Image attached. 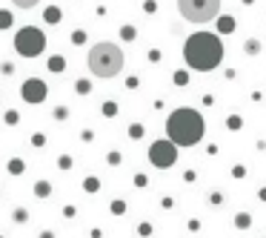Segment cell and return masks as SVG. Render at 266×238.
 <instances>
[{
    "instance_id": "obj_7",
    "label": "cell",
    "mask_w": 266,
    "mask_h": 238,
    "mask_svg": "<svg viewBox=\"0 0 266 238\" xmlns=\"http://www.w3.org/2000/svg\"><path fill=\"white\" fill-rule=\"evenodd\" d=\"M46 84L40 81V78H29L23 86H20V98L26 101V103H40V101H46Z\"/></svg>"
},
{
    "instance_id": "obj_10",
    "label": "cell",
    "mask_w": 266,
    "mask_h": 238,
    "mask_svg": "<svg viewBox=\"0 0 266 238\" xmlns=\"http://www.w3.org/2000/svg\"><path fill=\"white\" fill-rule=\"evenodd\" d=\"M23 170H26V164H23L20 158H15V161H9V172H12V175H23Z\"/></svg>"
},
{
    "instance_id": "obj_18",
    "label": "cell",
    "mask_w": 266,
    "mask_h": 238,
    "mask_svg": "<svg viewBox=\"0 0 266 238\" xmlns=\"http://www.w3.org/2000/svg\"><path fill=\"white\" fill-rule=\"evenodd\" d=\"M83 187H86L89 192H94V189H97L100 184H97V178H86V184H83Z\"/></svg>"
},
{
    "instance_id": "obj_13",
    "label": "cell",
    "mask_w": 266,
    "mask_h": 238,
    "mask_svg": "<svg viewBox=\"0 0 266 238\" xmlns=\"http://www.w3.org/2000/svg\"><path fill=\"white\" fill-rule=\"evenodd\" d=\"M249 224H252V218H249L246 212H237V215H235V227H240V230H246Z\"/></svg>"
},
{
    "instance_id": "obj_2",
    "label": "cell",
    "mask_w": 266,
    "mask_h": 238,
    "mask_svg": "<svg viewBox=\"0 0 266 238\" xmlns=\"http://www.w3.org/2000/svg\"><path fill=\"white\" fill-rule=\"evenodd\" d=\"M206 135V120L195 109H175L166 118V138L177 147H195Z\"/></svg>"
},
{
    "instance_id": "obj_14",
    "label": "cell",
    "mask_w": 266,
    "mask_h": 238,
    "mask_svg": "<svg viewBox=\"0 0 266 238\" xmlns=\"http://www.w3.org/2000/svg\"><path fill=\"white\" fill-rule=\"evenodd\" d=\"M9 26H12V12L0 9V29H9Z\"/></svg>"
},
{
    "instance_id": "obj_19",
    "label": "cell",
    "mask_w": 266,
    "mask_h": 238,
    "mask_svg": "<svg viewBox=\"0 0 266 238\" xmlns=\"http://www.w3.org/2000/svg\"><path fill=\"white\" fill-rule=\"evenodd\" d=\"M120 34H123V40H132V37H135V29H132V26H123Z\"/></svg>"
},
{
    "instance_id": "obj_20",
    "label": "cell",
    "mask_w": 266,
    "mask_h": 238,
    "mask_svg": "<svg viewBox=\"0 0 266 238\" xmlns=\"http://www.w3.org/2000/svg\"><path fill=\"white\" fill-rule=\"evenodd\" d=\"M103 112H106V115H115V112H118V106L109 101V103H103Z\"/></svg>"
},
{
    "instance_id": "obj_16",
    "label": "cell",
    "mask_w": 266,
    "mask_h": 238,
    "mask_svg": "<svg viewBox=\"0 0 266 238\" xmlns=\"http://www.w3.org/2000/svg\"><path fill=\"white\" fill-rule=\"evenodd\" d=\"M12 3H15L17 9H31V6H37L40 0H12Z\"/></svg>"
},
{
    "instance_id": "obj_17",
    "label": "cell",
    "mask_w": 266,
    "mask_h": 238,
    "mask_svg": "<svg viewBox=\"0 0 266 238\" xmlns=\"http://www.w3.org/2000/svg\"><path fill=\"white\" fill-rule=\"evenodd\" d=\"M258 49H261V43H258V40H249V43H246V52H249V55H255Z\"/></svg>"
},
{
    "instance_id": "obj_26",
    "label": "cell",
    "mask_w": 266,
    "mask_h": 238,
    "mask_svg": "<svg viewBox=\"0 0 266 238\" xmlns=\"http://www.w3.org/2000/svg\"><path fill=\"white\" fill-rule=\"evenodd\" d=\"M0 238H6V236H0Z\"/></svg>"
},
{
    "instance_id": "obj_1",
    "label": "cell",
    "mask_w": 266,
    "mask_h": 238,
    "mask_svg": "<svg viewBox=\"0 0 266 238\" xmlns=\"http://www.w3.org/2000/svg\"><path fill=\"white\" fill-rule=\"evenodd\" d=\"M183 60L195 72H212L223 60V40L212 32H195L183 43Z\"/></svg>"
},
{
    "instance_id": "obj_6",
    "label": "cell",
    "mask_w": 266,
    "mask_h": 238,
    "mask_svg": "<svg viewBox=\"0 0 266 238\" xmlns=\"http://www.w3.org/2000/svg\"><path fill=\"white\" fill-rule=\"evenodd\" d=\"M149 161L157 167V170H166V167H172L177 161V144H172L169 138H163V141H155L152 147H149Z\"/></svg>"
},
{
    "instance_id": "obj_12",
    "label": "cell",
    "mask_w": 266,
    "mask_h": 238,
    "mask_svg": "<svg viewBox=\"0 0 266 238\" xmlns=\"http://www.w3.org/2000/svg\"><path fill=\"white\" fill-rule=\"evenodd\" d=\"M49 69H52V72H63V69H66V60L60 58V55H55V58L49 60Z\"/></svg>"
},
{
    "instance_id": "obj_5",
    "label": "cell",
    "mask_w": 266,
    "mask_h": 238,
    "mask_svg": "<svg viewBox=\"0 0 266 238\" xmlns=\"http://www.w3.org/2000/svg\"><path fill=\"white\" fill-rule=\"evenodd\" d=\"M46 49V34L37 29V26H23L15 34V52L23 55V58H37L40 52Z\"/></svg>"
},
{
    "instance_id": "obj_21",
    "label": "cell",
    "mask_w": 266,
    "mask_h": 238,
    "mask_svg": "<svg viewBox=\"0 0 266 238\" xmlns=\"http://www.w3.org/2000/svg\"><path fill=\"white\" fill-rule=\"evenodd\" d=\"M66 115H69V109H66V106H58V109H55V118H58V120H63Z\"/></svg>"
},
{
    "instance_id": "obj_23",
    "label": "cell",
    "mask_w": 266,
    "mask_h": 238,
    "mask_svg": "<svg viewBox=\"0 0 266 238\" xmlns=\"http://www.w3.org/2000/svg\"><path fill=\"white\" fill-rule=\"evenodd\" d=\"M141 135H143V126H141V123H135V126H132V138H141Z\"/></svg>"
},
{
    "instance_id": "obj_24",
    "label": "cell",
    "mask_w": 266,
    "mask_h": 238,
    "mask_svg": "<svg viewBox=\"0 0 266 238\" xmlns=\"http://www.w3.org/2000/svg\"><path fill=\"white\" fill-rule=\"evenodd\" d=\"M58 164H60V170H69V167H72V158H66V155H63Z\"/></svg>"
},
{
    "instance_id": "obj_11",
    "label": "cell",
    "mask_w": 266,
    "mask_h": 238,
    "mask_svg": "<svg viewBox=\"0 0 266 238\" xmlns=\"http://www.w3.org/2000/svg\"><path fill=\"white\" fill-rule=\"evenodd\" d=\"M43 17H46V23H58V20H60V9H58V6H49Z\"/></svg>"
},
{
    "instance_id": "obj_15",
    "label": "cell",
    "mask_w": 266,
    "mask_h": 238,
    "mask_svg": "<svg viewBox=\"0 0 266 238\" xmlns=\"http://www.w3.org/2000/svg\"><path fill=\"white\" fill-rule=\"evenodd\" d=\"M75 89H78V95H89L92 84H89V81H78V84H75Z\"/></svg>"
},
{
    "instance_id": "obj_9",
    "label": "cell",
    "mask_w": 266,
    "mask_h": 238,
    "mask_svg": "<svg viewBox=\"0 0 266 238\" xmlns=\"http://www.w3.org/2000/svg\"><path fill=\"white\" fill-rule=\"evenodd\" d=\"M12 221H15V224H26V221H29V209L15 207L12 209Z\"/></svg>"
},
{
    "instance_id": "obj_3",
    "label": "cell",
    "mask_w": 266,
    "mask_h": 238,
    "mask_svg": "<svg viewBox=\"0 0 266 238\" xmlns=\"http://www.w3.org/2000/svg\"><path fill=\"white\" fill-rule=\"evenodd\" d=\"M86 63L94 78H115V75L123 72V52H120V46L103 40V43H94L89 49Z\"/></svg>"
},
{
    "instance_id": "obj_25",
    "label": "cell",
    "mask_w": 266,
    "mask_h": 238,
    "mask_svg": "<svg viewBox=\"0 0 266 238\" xmlns=\"http://www.w3.org/2000/svg\"><path fill=\"white\" fill-rule=\"evenodd\" d=\"M40 238H55V233H52V230H43V233H40Z\"/></svg>"
},
{
    "instance_id": "obj_22",
    "label": "cell",
    "mask_w": 266,
    "mask_h": 238,
    "mask_svg": "<svg viewBox=\"0 0 266 238\" xmlns=\"http://www.w3.org/2000/svg\"><path fill=\"white\" fill-rule=\"evenodd\" d=\"M72 40H75V43H78V46H80V43H83V40H86V34H83V32H75V34H72Z\"/></svg>"
},
{
    "instance_id": "obj_8",
    "label": "cell",
    "mask_w": 266,
    "mask_h": 238,
    "mask_svg": "<svg viewBox=\"0 0 266 238\" xmlns=\"http://www.w3.org/2000/svg\"><path fill=\"white\" fill-rule=\"evenodd\" d=\"M34 195H37V198H49V195H52V184H49V181H37V184H34Z\"/></svg>"
},
{
    "instance_id": "obj_4",
    "label": "cell",
    "mask_w": 266,
    "mask_h": 238,
    "mask_svg": "<svg viewBox=\"0 0 266 238\" xmlns=\"http://www.w3.org/2000/svg\"><path fill=\"white\" fill-rule=\"evenodd\" d=\"M177 9L189 23H212L220 15V0H177Z\"/></svg>"
}]
</instances>
